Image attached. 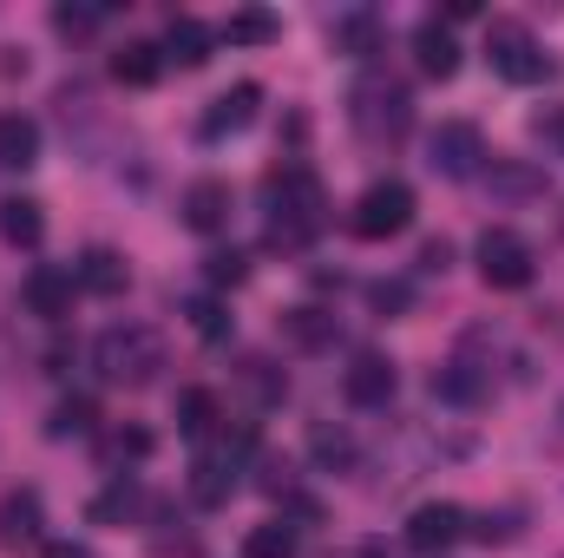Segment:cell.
Returning <instances> with one entry per match:
<instances>
[{
    "mask_svg": "<svg viewBox=\"0 0 564 558\" xmlns=\"http://www.w3.org/2000/svg\"><path fill=\"white\" fill-rule=\"evenodd\" d=\"M243 382H250V395L270 408V401H282V375L270 368V362H243Z\"/></svg>",
    "mask_w": 564,
    "mask_h": 558,
    "instance_id": "31",
    "label": "cell"
},
{
    "mask_svg": "<svg viewBox=\"0 0 564 558\" xmlns=\"http://www.w3.org/2000/svg\"><path fill=\"white\" fill-rule=\"evenodd\" d=\"M282 335H289V348H308V355H315V348H328V342H335V315H328V309H315V302H302V309H289V315H282Z\"/></svg>",
    "mask_w": 564,
    "mask_h": 558,
    "instance_id": "17",
    "label": "cell"
},
{
    "mask_svg": "<svg viewBox=\"0 0 564 558\" xmlns=\"http://www.w3.org/2000/svg\"><path fill=\"white\" fill-rule=\"evenodd\" d=\"M184 315H191V329H197L204 342H230V309H224L217 296H197Z\"/></svg>",
    "mask_w": 564,
    "mask_h": 558,
    "instance_id": "27",
    "label": "cell"
},
{
    "mask_svg": "<svg viewBox=\"0 0 564 558\" xmlns=\"http://www.w3.org/2000/svg\"><path fill=\"white\" fill-rule=\"evenodd\" d=\"M466 506H453V500H426L414 506V519H408V546L414 552H446V546H459L466 539Z\"/></svg>",
    "mask_w": 564,
    "mask_h": 558,
    "instance_id": "9",
    "label": "cell"
},
{
    "mask_svg": "<svg viewBox=\"0 0 564 558\" xmlns=\"http://www.w3.org/2000/svg\"><path fill=\"white\" fill-rule=\"evenodd\" d=\"M93 362H99V375L119 382V388H151L158 368H164V335L144 329V322H112V329L93 342Z\"/></svg>",
    "mask_w": 564,
    "mask_h": 558,
    "instance_id": "2",
    "label": "cell"
},
{
    "mask_svg": "<svg viewBox=\"0 0 564 558\" xmlns=\"http://www.w3.org/2000/svg\"><path fill=\"white\" fill-rule=\"evenodd\" d=\"M184 224L204 230V237L224 230V224H230V184H224V178H197V184L184 191Z\"/></svg>",
    "mask_w": 564,
    "mask_h": 558,
    "instance_id": "14",
    "label": "cell"
},
{
    "mask_svg": "<svg viewBox=\"0 0 564 558\" xmlns=\"http://www.w3.org/2000/svg\"><path fill=\"white\" fill-rule=\"evenodd\" d=\"M348 119H355L361 144H394V139H408V126H414V93L394 73H368L348 93Z\"/></svg>",
    "mask_w": 564,
    "mask_h": 558,
    "instance_id": "3",
    "label": "cell"
},
{
    "mask_svg": "<svg viewBox=\"0 0 564 558\" xmlns=\"http://www.w3.org/2000/svg\"><path fill=\"white\" fill-rule=\"evenodd\" d=\"M158 73H164V46H151V40H126L112 53V79L119 86H151Z\"/></svg>",
    "mask_w": 564,
    "mask_h": 558,
    "instance_id": "19",
    "label": "cell"
},
{
    "mask_svg": "<svg viewBox=\"0 0 564 558\" xmlns=\"http://www.w3.org/2000/svg\"><path fill=\"white\" fill-rule=\"evenodd\" d=\"M210 46H217V33H210L204 20L171 13V26H164V60H177V66H204V60H210Z\"/></svg>",
    "mask_w": 564,
    "mask_h": 558,
    "instance_id": "15",
    "label": "cell"
},
{
    "mask_svg": "<svg viewBox=\"0 0 564 558\" xmlns=\"http://www.w3.org/2000/svg\"><path fill=\"white\" fill-rule=\"evenodd\" d=\"M132 506H139V486H132V480L119 473V480H112V486H106V493L93 500V526H112V519H126Z\"/></svg>",
    "mask_w": 564,
    "mask_h": 558,
    "instance_id": "28",
    "label": "cell"
},
{
    "mask_svg": "<svg viewBox=\"0 0 564 558\" xmlns=\"http://www.w3.org/2000/svg\"><path fill=\"white\" fill-rule=\"evenodd\" d=\"M492 178H499V191H512V197H519V191H545V178H539V171H519V164H506V171H492Z\"/></svg>",
    "mask_w": 564,
    "mask_h": 558,
    "instance_id": "35",
    "label": "cell"
},
{
    "mask_svg": "<svg viewBox=\"0 0 564 558\" xmlns=\"http://www.w3.org/2000/svg\"><path fill=\"white\" fill-rule=\"evenodd\" d=\"M99 20H106V7H53V26H59V33H73V40H79V33H93Z\"/></svg>",
    "mask_w": 564,
    "mask_h": 558,
    "instance_id": "33",
    "label": "cell"
},
{
    "mask_svg": "<svg viewBox=\"0 0 564 558\" xmlns=\"http://www.w3.org/2000/svg\"><path fill=\"white\" fill-rule=\"evenodd\" d=\"M486 395V382L466 368V362H446V368H433V401H453V408H473Z\"/></svg>",
    "mask_w": 564,
    "mask_h": 558,
    "instance_id": "23",
    "label": "cell"
},
{
    "mask_svg": "<svg viewBox=\"0 0 564 558\" xmlns=\"http://www.w3.org/2000/svg\"><path fill=\"white\" fill-rule=\"evenodd\" d=\"M479 158H486V139H479V126H466V119H446V126L426 139V164H433L440 178H473Z\"/></svg>",
    "mask_w": 564,
    "mask_h": 558,
    "instance_id": "7",
    "label": "cell"
},
{
    "mask_svg": "<svg viewBox=\"0 0 564 558\" xmlns=\"http://www.w3.org/2000/svg\"><path fill=\"white\" fill-rule=\"evenodd\" d=\"M106 447H112L119 460H144V453H151V433H144V427H119Z\"/></svg>",
    "mask_w": 564,
    "mask_h": 558,
    "instance_id": "34",
    "label": "cell"
},
{
    "mask_svg": "<svg viewBox=\"0 0 564 558\" xmlns=\"http://www.w3.org/2000/svg\"><path fill=\"white\" fill-rule=\"evenodd\" d=\"M93 427H99V401H93V395H66V401L46 415V433H53V440H86Z\"/></svg>",
    "mask_w": 564,
    "mask_h": 558,
    "instance_id": "22",
    "label": "cell"
},
{
    "mask_svg": "<svg viewBox=\"0 0 564 558\" xmlns=\"http://www.w3.org/2000/svg\"><path fill=\"white\" fill-rule=\"evenodd\" d=\"M73 277H79V289H93V296H119V289L132 282V270H126V257H119V250H86Z\"/></svg>",
    "mask_w": 564,
    "mask_h": 558,
    "instance_id": "20",
    "label": "cell"
},
{
    "mask_svg": "<svg viewBox=\"0 0 564 558\" xmlns=\"http://www.w3.org/2000/svg\"><path fill=\"white\" fill-rule=\"evenodd\" d=\"M401 302H408L401 282H375V309H401Z\"/></svg>",
    "mask_w": 564,
    "mask_h": 558,
    "instance_id": "37",
    "label": "cell"
},
{
    "mask_svg": "<svg viewBox=\"0 0 564 558\" xmlns=\"http://www.w3.org/2000/svg\"><path fill=\"white\" fill-rule=\"evenodd\" d=\"M479 277H486V289H525L532 282V244L519 230H486L479 237Z\"/></svg>",
    "mask_w": 564,
    "mask_h": 558,
    "instance_id": "6",
    "label": "cell"
},
{
    "mask_svg": "<svg viewBox=\"0 0 564 558\" xmlns=\"http://www.w3.org/2000/svg\"><path fill=\"white\" fill-rule=\"evenodd\" d=\"M40 526H46V513H40V493H33V486H13V493L0 500V552L40 546Z\"/></svg>",
    "mask_w": 564,
    "mask_h": 558,
    "instance_id": "11",
    "label": "cell"
},
{
    "mask_svg": "<svg viewBox=\"0 0 564 558\" xmlns=\"http://www.w3.org/2000/svg\"><path fill=\"white\" fill-rule=\"evenodd\" d=\"M361 558H394L388 546H361Z\"/></svg>",
    "mask_w": 564,
    "mask_h": 558,
    "instance_id": "40",
    "label": "cell"
},
{
    "mask_svg": "<svg viewBox=\"0 0 564 558\" xmlns=\"http://www.w3.org/2000/svg\"><path fill=\"white\" fill-rule=\"evenodd\" d=\"M308 447H315V460H322V466H348V460H355V440H348L341 427H315V433H308Z\"/></svg>",
    "mask_w": 564,
    "mask_h": 558,
    "instance_id": "29",
    "label": "cell"
},
{
    "mask_svg": "<svg viewBox=\"0 0 564 558\" xmlns=\"http://www.w3.org/2000/svg\"><path fill=\"white\" fill-rule=\"evenodd\" d=\"M243 558H295V526L289 519H263L243 533Z\"/></svg>",
    "mask_w": 564,
    "mask_h": 558,
    "instance_id": "26",
    "label": "cell"
},
{
    "mask_svg": "<svg viewBox=\"0 0 564 558\" xmlns=\"http://www.w3.org/2000/svg\"><path fill=\"white\" fill-rule=\"evenodd\" d=\"M230 486H237V460H197V466H191V493H197L204 506H224Z\"/></svg>",
    "mask_w": 564,
    "mask_h": 558,
    "instance_id": "25",
    "label": "cell"
},
{
    "mask_svg": "<svg viewBox=\"0 0 564 558\" xmlns=\"http://www.w3.org/2000/svg\"><path fill=\"white\" fill-rule=\"evenodd\" d=\"M532 132H539L545 144H558V158H564V106H552V112H539V119H532Z\"/></svg>",
    "mask_w": 564,
    "mask_h": 558,
    "instance_id": "36",
    "label": "cell"
},
{
    "mask_svg": "<svg viewBox=\"0 0 564 558\" xmlns=\"http://www.w3.org/2000/svg\"><path fill=\"white\" fill-rule=\"evenodd\" d=\"M486 60H492V73L512 79V86H545V79L558 73L519 20H492V26H486Z\"/></svg>",
    "mask_w": 564,
    "mask_h": 558,
    "instance_id": "5",
    "label": "cell"
},
{
    "mask_svg": "<svg viewBox=\"0 0 564 558\" xmlns=\"http://www.w3.org/2000/svg\"><path fill=\"white\" fill-rule=\"evenodd\" d=\"M40 164V126L26 112H0V171H26Z\"/></svg>",
    "mask_w": 564,
    "mask_h": 558,
    "instance_id": "16",
    "label": "cell"
},
{
    "mask_svg": "<svg viewBox=\"0 0 564 558\" xmlns=\"http://www.w3.org/2000/svg\"><path fill=\"white\" fill-rule=\"evenodd\" d=\"M282 26H276V13H263V7H237L230 20H224V40L230 46H270Z\"/></svg>",
    "mask_w": 564,
    "mask_h": 558,
    "instance_id": "24",
    "label": "cell"
},
{
    "mask_svg": "<svg viewBox=\"0 0 564 558\" xmlns=\"http://www.w3.org/2000/svg\"><path fill=\"white\" fill-rule=\"evenodd\" d=\"M263 204H270V250H308L328 224V191L308 164H276L263 178Z\"/></svg>",
    "mask_w": 564,
    "mask_h": 558,
    "instance_id": "1",
    "label": "cell"
},
{
    "mask_svg": "<svg viewBox=\"0 0 564 558\" xmlns=\"http://www.w3.org/2000/svg\"><path fill=\"white\" fill-rule=\"evenodd\" d=\"M341 395L355 408H388L394 401V362L388 355H355L348 375H341Z\"/></svg>",
    "mask_w": 564,
    "mask_h": 558,
    "instance_id": "10",
    "label": "cell"
},
{
    "mask_svg": "<svg viewBox=\"0 0 564 558\" xmlns=\"http://www.w3.org/2000/svg\"><path fill=\"white\" fill-rule=\"evenodd\" d=\"M408 224H414V184H401V178L368 184V191L355 197V211H348V230H355L361 244H388V237H401Z\"/></svg>",
    "mask_w": 564,
    "mask_h": 558,
    "instance_id": "4",
    "label": "cell"
},
{
    "mask_svg": "<svg viewBox=\"0 0 564 558\" xmlns=\"http://www.w3.org/2000/svg\"><path fill=\"white\" fill-rule=\"evenodd\" d=\"M217 420H224V408H217L210 388H184V395H177V433H184V440H210Z\"/></svg>",
    "mask_w": 564,
    "mask_h": 558,
    "instance_id": "21",
    "label": "cell"
},
{
    "mask_svg": "<svg viewBox=\"0 0 564 558\" xmlns=\"http://www.w3.org/2000/svg\"><path fill=\"white\" fill-rule=\"evenodd\" d=\"M73 296H79V277L59 270V264H33L26 282H20V302H26L40 322H66V315H73Z\"/></svg>",
    "mask_w": 564,
    "mask_h": 558,
    "instance_id": "8",
    "label": "cell"
},
{
    "mask_svg": "<svg viewBox=\"0 0 564 558\" xmlns=\"http://www.w3.org/2000/svg\"><path fill=\"white\" fill-rule=\"evenodd\" d=\"M204 277L217 282V289H237V282L250 277V264H243V257H237V250H217V257H210V264H204Z\"/></svg>",
    "mask_w": 564,
    "mask_h": 558,
    "instance_id": "32",
    "label": "cell"
},
{
    "mask_svg": "<svg viewBox=\"0 0 564 558\" xmlns=\"http://www.w3.org/2000/svg\"><path fill=\"white\" fill-rule=\"evenodd\" d=\"M335 46H348V53H375V20H368V13L335 20Z\"/></svg>",
    "mask_w": 564,
    "mask_h": 558,
    "instance_id": "30",
    "label": "cell"
},
{
    "mask_svg": "<svg viewBox=\"0 0 564 558\" xmlns=\"http://www.w3.org/2000/svg\"><path fill=\"white\" fill-rule=\"evenodd\" d=\"M414 60H421L426 79H453L459 73V40H453L446 20H421L414 26Z\"/></svg>",
    "mask_w": 564,
    "mask_h": 558,
    "instance_id": "13",
    "label": "cell"
},
{
    "mask_svg": "<svg viewBox=\"0 0 564 558\" xmlns=\"http://www.w3.org/2000/svg\"><path fill=\"white\" fill-rule=\"evenodd\" d=\"M446 264H453V250H446V244L433 237V244H426V250H421V270H446Z\"/></svg>",
    "mask_w": 564,
    "mask_h": 558,
    "instance_id": "38",
    "label": "cell"
},
{
    "mask_svg": "<svg viewBox=\"0 0 564 558\" xmlns=\"http://www.w3.org/2000/svg\"><path fill=\"white\" fill-rule=\"evenodd\" d=\"M257 106H263V86H257V79H243V86H230V93H217V99H210V112H204V139H224V132H243V126L257 119Z\"/></svg>",
    "mask_w": 564,
    "mask_h": 558,
    "instance_id": "12",
    "label": "cell"
},
{
    "mask_svg": "<svg viewBox=\"0 0 564 558\" xmlns=\"http://www.w3.org/2000/svg\"><path fill=\"white\" fill-rule=\"evenodd\" d=\"M0 237H7L13 250H33V244L46 237L40 204H33V197H0Z\"/></svg>",
    "mask_w": 564,
    "mask_h": 558,
    "instance_id": "18",
    "label": "cell"
},
{
    "mask_svg": "<svg viewBox=\"0 0 564 558\" xmlns=\"http://www.w3.org/2000/svg\"><path fill=\"white\" fill-rule=\"evenodd\" d=\"M46 558H93V552H86V546H66V539H59V546H46Z\"/></svg>",
    "mask_w": 564,
    "mask_h": 558,
    "instance_id": "39",
    "label": "cell"
}]
</instances>
